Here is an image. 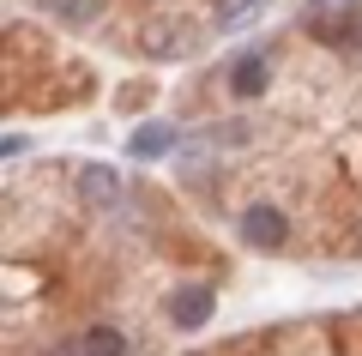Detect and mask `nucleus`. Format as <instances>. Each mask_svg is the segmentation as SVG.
I'll return each mask as SVG.
<instances>
[{
	"label": "nucleus",
	"instance_id": "1",
	"mask_svg": "<svg viewBox=\"0 0 362 356\" xmlns=\"http://www.w3.org/2000/svg\"><path fill=\"white\" fill-rule=\"evenodd\" d=\"M242 236L254 248H278V242H284V217L272 212V205H247V212H242Z\"/></svg>",
	"mask_w": 362,
	"mask_h": 356
},
{
	"label": "nucleus",
	"instance_id": "2",
	"mask_svg": "<svg viewBox=\"0 0 362 356\" xmlns=\"http://www.w3.org/2000/svg\"><path fill=\"white\" fill-rule=\"evenodd\" d=\"M314 37L332 42V49H362V13L350 6V13H338V18H314Z\"/></svg>",
	"mask_w": 362,
	"mask_h": 356
},
{
	"label": "nucleus",
	"instance_id": "3",
	"mask_svg": "<svg viewBox=\"0 0 362 356\" xmlns=\"http://www.w3.org/2000/svg\"><path fill=\"white\" fill-rule=\"evenodd\" d=\"M169 314H175V326H181V332L206 326V320H211V290H206V284H199V290H181Z\"/></svg>",
	"mask_w": 362,
	"mask_h": 356
},
{
	"label": "nucleus",
	"instance_id": "4",
	"mask_svg": "<svg viewBox=\"0 0 362 356\" xmlns=\"http://www.w3.org/2000/svg\"><path fill=\"white\" fill-rule=\"evenodd\" d=\"M169 145H175V127H169V121H145V127L127 139V151L133 157H163Z\"/></svg>",
	"mask_w": 362,
	"mask_h": 356
},
{
	"label": "nucleus",
	"instance_id": "5",
	"mask_svg": "<svg viewBox=\"0 0 362 356\" xmlns=\"http://www.w3.org/2000/svg\"><path fill=\"white\" fill-rule=\"evenodd\" d=\"M230 91H235V97H259V91H266V61H259V54L235 61V73H230Z\"/></svg>",
	"mask_w": 362,
	"mask_h": 356
},
{
	"label": "nucleus",
	"instance_id": "6",
	"mask_svg": "<svg viewBox=\"0 0 362 356\" xmlns=\"http://www.w3.org/2000/svg\"><path fill=\"white\" fill-rule=\"evenodd\" d=\"M78 188H85V200H115V193H121V181H115V169H97V163H90L85 169V176H78Z\"/></svg>",
	"mask_w": 362,
	"mask_h": 356
},
{
	"label": "nucleus",
	"instance_id": "7",
	"mask_svg": "<svg viewBox=\"0 0 362 356\" xmlns=\"http://www.w3.org/2000/svg\"><path fill=\"white\" fill-rule=\"evenodd\" d=\"M85 356H127V338L115 326H97V332H85Z\"/></svg>",
	"mask_w": 362,
	"mask_h": 356
},
{
	"label": "nucleus",
	"instance_id": "8",
	"mask_svg": "<svg viewBox=\"0 0 362 356\" xmlns=\"http://www.w3.org/2000/svg\"><path fill=\"white\" fill-rule=\"evenodd\" d=\"M61 25H85V18H97V0H42Z\"/></svg>",
	"mask_w": 362,
	"mask_h": 356
},
{
	"label": "nucleus",
	"instance_id": "9",
	"mask_svg": "<svg viewBox=\"0 0 362 356\" xmlns=\"http://www.w3.org/2000/svg\"><path fill=\"white\" fill-rule=\"evenodd\" d=\"M266 0H218V25H242V18H254Z\"/></svg>",
	"mask_w": 362,
	"mask_h": 356
}]
</instances>
